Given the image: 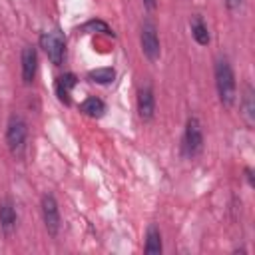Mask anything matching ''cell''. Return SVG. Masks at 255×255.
<instances>
[{
    "label": "cell",
    "mask_w": 255,
    "mask_h": 255,
    "mask_svg": "<svg viewBox=\"0 0 255 255\" xmlns=\"http://www.w3.org/2000/svg\"><path fill=\"white\" fill-rule=\"evenodd\" d=\"M88 80L100 86H110L116 80V70L112 66H104V68H96L88 72Z\"/></svg>",
    "instance_id": "cell-15"
},
{
    "label": "cell",
    "mask_w": 255,
    "mask_h": 255,
    "mask_svg": "<svg viewBox=\"0 0 255 255\" xmlns=\"http://www.w3.org/2000/svg\"><path fill=\"white\" fill-rule=\"evenodd\" d=\"M82 30H94V32H102V34H108V36H114V30L106 24V22H102V20H90V22H86L84 26H82Z\"/></svg>",
    "instance_id": "cell-16"
},
{
    "label": "cell",
    "mask_w": 255,
    "mask_h": 255,
    "mask_svg": "<svg viewBox=\"0 0 255 255\" xmlns=\"http://www.w3.org/2000/svg\"><path fill=\"white\" fill-rule=\"evenodd\" d=\"M40 48L48 56V60L54 66H62L66 58V36L62 30H50L42 32L40 36Z\"/></svg>",
    "instance_id": "cell-4"
},
{
    "label": "cell",
    "mask_w": 255,
    "mask_h": 255,
    "mask_svg": "<svg viewBox=\"0 0 255 255\" xmlns=\"http://www.w3.org/2000/svg\"><path fill=\"white\" fill-rule=\"evenodd\" d=\"M143 2V6L147 8V10H153L155 8V0H141Z\"/></svg>",
    "instance_id": "cell-19"
},
{
    "label": "cell",
    "mask_w": 255,
    "mask_h": 255,
    "mask_svg": "<svg viewBox=\"0 0 255 255\" xmlns=\"http://www.w3.org/2000/svg\"><path fill=\"white\" fill-rule=\"evenodd\" d=\"M28 141V124L22 116L12 114L6 124V145L14 157H20L26 149Z\"/></svg>",
    "instance_id": "cell-2"
},
{
    "label": "cell",
    "mask_w": 255,
    "mask_h": 255,
    "mask_svg": "<svg viewBox=\"0 0 255 255\" xmlns=\"http://www.w3.org/2000/svg\"><path fill=\"white\" fill-rule=\"evenodd\" d=\"M18 225V211L12 199H2L0 201V229L4 231V235H10Z\"/></svg>",
    "instance_id": "cell-10"
},
{
    "label": "cell",
    "mask_w": 255,
    "mask_h": 255,
    "mask_svg": "<svg viewBox=\"0 0 255 255\" xmlns=\"http://www.w3.org/2000/svg\"><path fill=\"white\" fill-rule=\"evenodd\" d=\"M80 112L88 118H102L104 112H106V104H104V100H100L96 96H90L80 104Z\"/></svg>",
    "instance_id": "cell-14"
},
{
    "label": "cell",
    "mask_w": 255,
    "mask_h": 255,
    "mask_svg": "<svg viewBox=\"0 0 255 255\" xmlns=\"http://www.w3.org/2000/svg\"><path fill=\"white\" fill-rule=\"evenodd\" d=\"M189 28H191V36H193V40H195L199 46H207V44L211 42L209 28H207V24L203 22L201 16H193V18L189 20Z\"/></svg>",
    "instance_id": "cell-11"
},
{
    "label": "cell",
    "mask_w": 255,
    "mask_h": 255,
    "mask_svg": "<svg viewBox=\"0 0 255 255\" xmlns=\"http://www.w3.org/2000/svg\"><path fill=\"white\" fill-rule=\"evenodd\" d=\"M76 84H78V78H76V74H72V72H66V74H62V76L56 78L54 90H56L58 100H60L64 106H70V104H72V90L76 88Z\"/></svg>",
    "instance_id": "cell-9"
},
{
    "label": "cell",
    "mask_w": 255,
    "mask_h": 255,
    "mask_svg": "<svg viewBox=\"0 0 255 255\" xmlns=\"http://www.w3.org/2000/svg\"><path fill=\"white\" fill-rule=\"evenodd\" d=\"M203 151V128L199 118L189 116L183 128V137H181V153L187 159L197 157Z\"/></svg>",
    "instance_id": "cell-3"
},
{
    "label": "cell",
    "mask_w": 255,
    "mask_h": 255,
    "mask_svg": "<svg viewBox=\"0 0 255 255\" xmlns=\"http://www.w3.org/2000/svg\"><path fill=\"white\" fill-rule=\"evenodd\" d=\"M245 177H247V183L253 185V171H251V167H245Z\"/></svg>",
    "instance_id": "cell-18"
},
{
    "label": "cell",
    "mask_w": 255,
    "mask_h": 255,
    "mask_svg": "<svg viewBox=\"0 0 255 255\" xmlns=\"http://www.w3.org/2000/svg\"><path fill=\"white\" fill-rule=\"evenodd\" d=\"M155 114V96H153V88L151 86H143L137 92V116L143 122L153 120Z\"/></svg>",
    "instance_id": "cell-8"
},
{
    "label": "cell",
    "mask_w": 255,
    "mask_h": 255,
    "mask_svg": "<svg viewBox=\"0 0 255 255\" xmlns=\"http://www.w3.org/2000/svg\"><path fill=\"white\" fill-rule=\"evenodd\" d=\"M40 211H42V221H44V227L48 231V235L56 237L60 233V227H62V219H60V207H58V201L52 193H44L42 195V201H40Z\"/></svg>",
    "instance_id": "cell-6"
},
{
    "label": "cell",
    "mask_w": 255,
    "mask_h": 255,
    "mask_svg": "<svg viewBox=\"0 0 255 255\" xmlns=\"http://www.w3.org/2000/svg\"><path fill=\"white\" fill-rule=\"evenodd\" d=\"M241 110H243V118L249 126H253L255 122V92L253 88L247 84L245 90H243V96H241Z\"/></svg>",
    "instance_id": "cell-13"
},
{
    "label": "cell",
    "mask_w": 255,
    "mask_h": 255,
    "mask_svg": "<svg viewBox=\"0 0 255 255\" xmlns=\"http://www.w3.org/2000/svg\"><path fill=\"white\" fill-rule=\"evenodd\" d=\"M20 68H22V82L32 84L38 72V52L34 46H24L20 54Z\"/></svg>",
    "instance_id": "cell-7"
},
{
    "label": "cell",
    "mask_w": 255,
    "mask_h": 255,
    "mask_svg": "<svg viewBox=\"0 0 255 255\" xmlns=\"http://www.w3.org/2000/svg\"><path fill=\"white\" fill-rule=\"evenodd\" d=\"M143 251L149 253V255H155V253H161V251H163V245H161V231H159L157 225H149V227H147Z\"/></svg>",
    "instance_id": "cell-12"
},
{
    "label": "cell",
    "mask_w": 255,
    "mask_h": 255,
    "mask_svg": "<svg viewBox=\"0 0 255 255\" xmlns=\"http://www.w3.org/2000/svg\"><path fill=\"white\" fill-rule=\"evenodd\" d=\"M213 76H215V90H217L219 102L223 104V108H233L237 100V82H235L233 68L225 56H219L215 60Z\"/></svg>",
    "instance_id": "cell-1"
},
{
    "label": "cell",
    "mask_w": 255,
    "mask_h": 255,
    "mask_svg": "<svg viewBox=\"0 0 255 255\" xmlns=\"http://www.w3.org/2000/svg\"><path fill=\"white\" fill-rule=\"evenodd\" d=\"M139 44H141V52L149 62H157L161 56V44H159V34L157 28L151 20H145L141 24V32H139Z\"/></svg>",
    "instance_id": "cell-5"
},
{
    "label": "cell",
    "mask_w": 255,
    "mask_h": 255,
    "mask_svg": "<svg viewBox=\"0 0 255 255\" xmlns=\"http://www.w3.org/2000/svg\"><path fill=\"white\" fill-rule=\"evenodd\" d=\"M225 4H227V8L231 12H239L241 6H243V0H225Z\"/></svg>",
    "instance_id": "cell-17"
}]
</instances>
